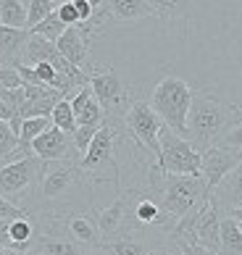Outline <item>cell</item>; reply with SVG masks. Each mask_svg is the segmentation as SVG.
I'll use <instances>...</instances> for the list:
<instances>
[{
	"instance_id": "8d00e7d4",
	"label": "cell",
	"mask_w": 242,
	"mask_h": 255,
	"mask_svg": "<svg viewBox=\"0 0 242 255\" xmlns=\"http://www.w3.org/2000/svg\"><path fill=\"white\" fill-rule=\"evenodd\" d=\"M0 255H18V253H13V250H8V248H0Z\"/></svg>"
},
{
	"instance_id": "f1b7e54d",
	"label": "cell",
	"mask_w": 242,
	"mask_h": 255,
	"mask_svg": "<svg viewBox=\"0 0 242 255\" xmlns=\"http://www.w3.org/2000/svg\"><path fill=\"white\" fill-rule=\"evenodd\" d=\"M98 129L100 127H79L77 131H74V145H77L79 155H85L87 150H90L92 139H95V134H98Z\"/></svg>"
},
{
	"instance_id": "9c48e42d",
	"label": "cell",
	"mask_w": 242,
	"mask_h": 255,
	"mask_svg": "<svg viewBox=\"0 0 242 255\" xmlns=\"http://www.w3.org/2000/svg\"><path fill=\"white\" fill-rule=\"evenodd\" d=\"M90 87L95 92L98 103L103 106L106 119L116 121V124H124V116H126V111L132 108V100H129V90H126V84L121 82L119 74L114 69L92 71Z\"/></svg>"
},
{
	"instance_id": "d6a6232c",
	"label": "cell",
	"mask_w": 242,
	"mask_h": 255,
	"mask_svg": "<svg viewBox=\"0 0 242 255\" xmlns=\"http://www.w3.org/2000/svg\"><path fill=\"white\" fill-rule=\"evenodd\" d=\"M174 242H176V248H179V255H213L211 250L200 248V245H195V242H184V240H174Z\"/></svg>"
},
{
	"instance_id": "4dcf8cb0",
	"label": "cell",
	"mask_w": 242,
	"mask_h": 255,
	"mask_svg": "<svg viewBox=\"0 0 242 255\" xmlns=\"http://www.w3.org/2000/svg\"><path fill=\"white\" fill-rule=\"evenodd\" d=\"M0 87H5V90H21L24 87V79H21V74H18V69H5L0 71Z\"/></svg>"
},
{
	"instance_id": "74e56055",
	"label": "cell",
	"mask_w": 242,
	"mask_h": 255,
	"mask_svg": "<svg viewBox=\"0 0 242 255\" xmlns=\"http://www.w3.org/2000/svg\"><path fill=\"white\" fill-rule=\"evenodd\" d=\"M0 26H3V18H0Z\"/></svg>"
},
{
	"instance_id": "e575fe53",
	"label": "cell",
	"mask_w": 242,
	"mask_h": 255,
	"mask_svg": "<svg viewBox=\"0 0 242 255\" xmlns=\"http://www.w3.org/2000/svg\"><path fill=\"white\" fill-rule=\"evenodd\" d=\"M61 3H69V0H58V5ZM90 3L98 8V13H106V0H90Z\"/></svg>"
},
{
	"instance_id": "5bb4252c",
	"label": "cell",
	"mask_w": 242,
	"mask_h": 255,
	"mask_svg": "<svg viewBox=\"0 0 242 255\" xmlns=\"http://www.w3.org/2000/svg\"><path fill=\"white\" fill-rule=\"evenodd\" d=\"M126 226V195L121 192L119 197L111 205H106L103 211L98 213V229L103 234V242L106 240H114L124 232Z\"/></svg>"
},
{
	"instance_id": "d6986e66",
	"label": "cell",
	"mask_w": 242,
	"mask_h": 255,
	"mask_svg": "<svg viewBox=\"0 0 242 255\" xmlns=\"http://www.w3.org/2000/svg\"><path fill=\"white\" fill-rule=\"evenodd\" d=\"M106 13L114 21H139V18L155 16L147 0H106Z\"/></svg>"
},
{
	"instance_id": "d590c367",
	"label": "cell",
	"mask_w": 242,
	"mask_h": 255,
	"mask_svg": "<svg viewBox=\"0 0 242 255\" xmlns=\"http://www.w3.org/2000/svg\"><path fill=\"white\" fill-rule=\"evenodd\" d=\"M229 216H235V219H237V221H240V224H242V208H237V211H232V213H229Z\"/></svg>"
},
{
	"instance_id": "603a6c76",
	"label": "cell",
	"mask_w": 242,
	"mask_h": 255,
	"mask_svg": "<svg viewBox=\"0 0 242 255\" xmlns=\"http://www.w3.org/2000/svg\"><path fill=\"white\" fill-rule=\"evenodd\" d=\"M50 121H53V127H58L63 131H69V134H74V131L79 129V121H77V113H74L71 108V100L69 98H63L58 106L53 108L50 113Z\"/></svg>"
},
{
	"instance_id": "f546056e",
	"label": "cell",
	"mask_w": 242,
	"mask_h": 255,
	"mask_svg": "<svg viewBox=\"0 0 242 255\" xmlns=\"http://www.w3.org/2000/svg\"><path fill=\"white\" fill-rule=\"evenodd\" d=\"M219 145H221V147L240 150V153H242V121H240V124H235V127H232L224 137L219 139Z\"/></svg>"
},
{
	"instance_id": "ab89813d",
	"label": "cell",
	"mask_w": 242,
	"mask_h": 255,
	"mask_svg": "<svg viewBox=\"0 0 242 255\" xmlns=\"http://www.w3.org/2000/svg\"><path fill=\"white\" fill-rule=\"evenodd\" d=\"M29 255H34V253H29Z\"/></svg>"
},
{
	"instance_id": "44dd1931",
	"label": "cell",
	"mask_w": 242,
	"mask_h": 255,
	"mask_svg": "<svg viewBox=\"0 0 242 255\" xmlns=\"http://www.w3.org/2000/svg\"><path fill=\"white\" fill-rule=\"evenodd\" d=\"M219 255H242V224L235 216H221V250Z\"/></svg>"
},
{
	"instance_id": "277c9868",
	"label": "cell",
	"mask_w": 242,
	"mask_h": 255,
	"mask_svg": "<svg viewBox=\"0 0 242 255\" xmlns=\"http://www.w3.org/2000/svg\"><path fill=\"white\" fill-rule=\"evenodd\" d=\"M213 192L208 182L200 176H174L163 174L161 182V205L163 211L171 216L174 221L184 219L187 213H192L195 208H200Z\"/></svg>"
},
{
	"instance_id": "5b68a950",
	"label": "cell",
	"mask_w": 242,
	"mask_h": 255,
	"mask_svg": "<svg viewBox=\"0 0 242 255\" xmlns=\"http://www.w3.org/2000/svg\"><path fill=\"white\" fill-rule=\"evenodd\" d=\"M42 171H45V160L37 158V155L18 158V160L5 163L0 168V195H3L5 200L16 203V205L26 203L29 197L37 195V190H40Z\"/></svg>"
},
{
	"instance_id": "6da1fadb",
	"label": "cell",
	"mask_w": 242,
	"mask_h": 255,
	"mask_svg": "<svg viewBox=\"0 0 242 255\" xmlns=\"http://www.w3.org/2000/svg\"><path fill=\"white\" fill-rule=\"evenodd\" d=\"M240 121H242V106H232V103L219 100L216 95L195 90L187 119V139L198 150H206L211 145H219V139Z\"/></svg>"
},
{
	"instance_id": "7402d4cb",
	"label": "cell",
	"mask_w": 242,
	"mask_h": 255,
	"mask_svg": "<svg viewBox=\"0 0 242 255\" xmlns=\"http://www.w3.org/2000/svg\"><path fill=\"white\" fill-rule=\"evenodd\" d=\"M0 18H3V26L29 29V8L24 0H0Z\"/></svg>"
},
{
	"instance_id": "cb8c5ba5",
	"label": "cell",
	"mask_w": 242,
	"mask_h": 255,
	"mask_svg": "<svg viewBox=\"0 0 242 255\" xmlns=\"http://www.w3.org/2000/svg\"><path fill=\"white\" fill-rule=\"evenodd\" d=\"M18 147H21V139H18V134L13 131V127L8 124V121H0V158H3L5 163H11L18 155Z\"/></svg>"
},
{
	"instance_id": "4316f807",
	"label": "cell",
	"mask_w": 242,
	"mask_h": 255,
	"mask_svg": "<svg viewBox=\"0 0 242 255\" xmlns=\"http://www.w3.org/2000/svg\"><path fill=\"white\" fill-rule=\"evenodd\" d=\"M29 29H34L40 21H45L53 11H58V0H29Z\"/></svg>"
},
{
	"instance_id": "8fae6325",
	"label": "cell",
	"mask_w": 242,
	"mask_h": 255,
	"mask_svg": "<svg viewBox=\"0 0 242 255\" xmlns=\"http://www.w3.org/2000/svg\"><path fill=\"white\" fill-rule=\"evenodd\" d=\"M32 153L37 158H42L45 163L50 160H66V158H82L77 145H74V134L63 131L58 127H50L45 134H40L32 142Z\"/></svg>"
},
{
	"instance_id": "3957f363",
	"label": "cell",
	"mask_w": 242,
	"mask_h": 255,
	"mask_svg": "<svg viewBox=\"0 0 242 255\" xmlns=\"http://www.w3.org/2000/svg\"><path fill=\"white\" fill-rule=\"evenodd\" d=\"M82 158H66V160H50L45 163V171L37 190V203L40 205H61L74 200V195L85 190L90 179L82 171Z\"/></svg>"
},
{
	"instance_id": "7c38bea8",
	"label": "cell",
	"mask_w": 242,
	"mask_h": 255,
	"mask_svg": "<svg viewBox=\"0 0 242 255\" xmlns=\"http://www.w3.org/2000/svg\"><path fill=\"white\" fill-rule=\"evenodd\" d=\"M63 229H66V237H71L74 242L85 245L90 250H103V234H100L98 224L90 219L87 213H71L63 216Z\"/></svg>"
},
{
	"instance_id": "836d02e7",
	"label": "cell",
	"mask_w": 242,
	"mask_h": 255,
	"mask_svg": "<svg viewBox=\"0 0 242 255\" xmlns=\"http://www.w3.org/2000/svg\"><path fill=\"white\" fill-rule=\"evenodd\" d=\"M16 116H18V108H13V106H8V103L0 100V121H8V124H11Z\"/></svg>"
},
{
	"instance_id": "9a60e30c",
	"label": "cell",
	"mask_w": 242,
	"mask_h": 255,
	"mask_svg": "<svg viewBox=\"0 0 242 255\" xmlns=\"http://www.w3.org/2000/svg\"><path fill=\"white\" fill-rule=\"evenodd\" d=\"M58 50L63 58H69L74 66H79V69H85L87 66V55H90V37L79 29V26H69L63 37L58 42Z\"/></svg>"
},
{
	"instance_id": "52a82bcc",
	"label": "cell",
	"mask_w": 242,
	"mask_h": 255,
	"mask_svg": "<svg viewBox=\"0 0 242 255\" xmlns=\"http://www.w3.org/2000/svg\"><path fill=\"white\" fill-rule=\"evenodd\" d=\"M161 174L174 176H200L203 155L187 137L176 134L169 127L161 131V160H158Z\"/></svg>"
},
{
	"instance_id": "f35d334b",
	"label": "cell",
	"mask_w": 242,
	"mask_h": 255,
	"mask_svg": "<svg viewBox=\"0 0 242 255\" xmlns=\"http://www.w3.org/2000/svg\"><path fill=\"white\" fill-rule=\"evenodd\" d=\"M24 3H29V0H24Z\"/></svg>"
},
{
	"instance_id": "2e32d148",
	"label": "cell",
	"mask_w": 242,
	"mask_h": 255,
	"mask_svg": "<svg viewBox=\"0 0 242 255\" xmlns=\"http://www.w3.org/2000/svg\"><path fill=\"white\" fill-rule=\"evenodd\" d=\"M90 248L74 242L66 234H37L34 240V255H90Z\"/></svg>"
},
{
	"instance_id": "7a4b0ae2",
	"label": "cell",
	"mask_w": 242,
	"mask_h": 255,
	"mask_svg": "<svg viewBox=\"0 0 242 255\" xmlns=\"http://www.w3.org/2000/svg\"><path fill=\"white\" fill-rule=\"evenodd\" d=\"M192 98H195V90L190 84L169 74V77H163L153 87L150 108L161 116V121L171 131L187 137V119H190V108H192Z\"/></svg>"
},
{
	"instance_id": "e0dca14e",
	"label": "cell",
	"mask_w": 242,
	"mask_h": 255,
	"mask_svg": "<svg viewBox=\"0 0 242 255\" xmlns=\"http://www.w3.org/2000/svg\"><path fill=\"white\" fill-rule=\"evenodd\" d=\"M213 200H216V205L224 213H232L237 208H242V163L213 190Z\"/></svg>"
},
{
	"instance_id": "8992f818",
	"label": "cell",
	"mask_w": 242,
	"mask_h": 255,
	"mask_svg": "<svg viewBox=\"0 0 242 255\" xmlns=\"http://www.w3.org/2000/svg\"><path fill=\"white\" fill-rule=\"evenodd\" d=\"M116 121H108L98 129L95 139L85 155H82V171L90 182H119L116 163Z\"/></svg>"
},
{
	"instance_id": "ba28073f",
	"label": "cell",
	"mask_w": 242,
	"mask_h": 255,
	"mask_svg": "<svg viewBox=\"0 0 242 255\" xmlns=\"http://www.w3.org/2000/svg\"><path fill=\"white\" fill-rule=\"evenodd\" d=\"M124 127H126L129 134L134 137V142L142 147L145 153L153 158V163L158 166V160H161V131H163L166 124L150 108V103H145V100L132 103V108H129L126 116H124Z\"/></svg>"
},
{
	"instance_id": "ffe728a7",
	"label": "cell",
	"mask_w": 242,
	"mask_h": 255,
	"mask_svg": "<svg viewBox=\"0 0 242 255\" xmlns=\"http://www.w3.org/2000/svg\"><path fill=\"white\" fill-rule=\"evenodd\" d=\"M66 98L61 90H53V87H48V90H42L37 98H32V100H26L24 106H21V119H42V116H50L53 113V108L58 106V103Z\"/></svg>"
},
{
	"instance_id": "83f0119b",
	"label": "cell",
	"mask_w": 242,
	"mask_h": 255,
	"mask_svg": "<svg viewBox=\"0 0 242 255\" xmlns=\"http://www.w3.org/2000/svg\"><path fill=\"white\" fill-rule=\"evenodd\" d=\"M18 219H29V211L11 203V200H5V197L0 195V221L11 224V221H18Z\"/></svg>"
},
{
	"instance_id": "484cf974",
	"label": "cell",
	"mask_w": 242,
	"mask_h": 255,
	"mask_svg": "<svg viewBox=\"0 0 242 255\" xmlns=\"http://www.w3.org/2000/svg\"><path fill=\"white\" fill-rule=\"evenodd\" d=\"M69 26L61 21V16H58V11H53L45 21H40L34 26V29H29V32H34V34H40V37H45V40H50V42H58L61 37H63V32H66Z\"/></svg>"
},
{
	"instance_id": "1f68e13d",
	"label": "cell",
	"mask_w": 242,
	"mask_h": 255,
	"mask_svg": "<svg viewBox=\"0 0 242 255\" xmlns=\"http://www.w3.org/2000/svg\"><path fill=\"white\" fill-rule=\"evenodd\" d=\"M58 16H61V21L66 24V26H77L82 18H79V13H77V8H74V3L69 0V3H61L58 5Z\"/></svg>"
},
{
	"instance_id": "30bf717a",
	"label": "cell",
	"mask_w": 242,
	"mask_h": 255,
	"mask_svg": "<svg viewBox=\"0 0 242 255\" xmlns=\"http://www.w3.org/2000/svg\"><path fill=\"white\" fill-rule=\"evenodd\" d=\"M200 155H203L200 174H203V179L208 182L211 192L216 190V187L242 163V153H240V150L221 147V145H211V147H206V150H200Z\"/></svg>"
},
{
	"instance_id": "4fadbf2b",
	"label": "cell",
	"mask_w": 242,
	"mask_h": 255,
	"mask_svg": "<svg viewBox=\"0 0 242 255\" xmlns=\"http://www.w3.org/2000/svg\"><path fill=\"white\" fill-rule=\"evenodd\" d=\"M29 29H13V26H0V63L8 69L24 66V50L29 42Z\"/></svg>"
},
{
	"instance_id": "ac0fdd59",
	"label": "cell",
	"mask_w": 242,
	"mask_h": 255,
	"mask_svg": "<svg viewBox=\"0 0 242 255\" xmlns=\"http://www.w3.org/2000/svg\"><path fill=\"white\" fill-rule=\"evenodd\" d=\"M61 61H63V55L58 50V45L34 32L29 34V42H26V50H24V66H37V63L61 66Z\"/></svg>"
},
{
	"instance_id": "d4e9b609",
	"label": "cell",
	"mask_w": 242,
	"mask_h": 255,
	"mask_svg": "<svg viewBox=\"0 0 242 255\" xmlns=\"http://www.w3.org/2000/svg\"><path fill=\"white\" fill-rule=\"evenodd\" d=\"M190 3H192V0H147V5L153 8V13L163 16V18H182V16H187Z\"/></svg>"
}]
</instances>
